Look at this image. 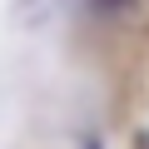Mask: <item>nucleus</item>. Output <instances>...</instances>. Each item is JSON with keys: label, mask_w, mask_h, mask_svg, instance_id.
Masks as SVG:
<instances>
[{"label": "nucleus", "mask_w": 149, "mask_h": 149, "mask_svg": "<svg viewBox=\"0 0 149 149\" xmlns=\"http://www.w3.org/2000/svg\"><path fill=\"white\" fill-rule=\"evenodd\" d=\"M100 10H124V0H95Z\"/></svg>", "instance_id": "f257e3e1"}, {"label": "nucleus", "mask_w": 149, "mask_h": 149, "mask_svg": "<svg viewBox=\"0 0 149 149\" xmlns=\"http://www.w3.org/2000/svg\"><path fill=\"white\" fill-rule=\"evenodd\" d=\"M139 149H149V134H139Z\"/></svg>", "instance_id": "f03ea898"}]
</instances>
